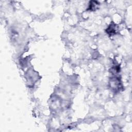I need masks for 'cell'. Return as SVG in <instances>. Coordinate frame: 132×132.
<instances>
[{"mask_svg":"<svg viewBox=\"0 0 132 132\" xmlns=\"http://www.w3.org/2000/svg\"><path fill=\"white\" fill-rule=\"evenodd\" d=\"M118 30L117 26L115 24L111 23L106 29L107 33L110 35H113L117 33Z\"/></svg>","mask_w":132,"mask_h":132,"instance_id":"1","label":"cell"},{"mask_svg":"<svg viewBox=\"0 0 132 132\" xmlns=\"http://www.w3.org/2000/svg\"><path fill=\"white\" fill-rule=\"evenodd\" d=\"M99 5H100V3H98L97 1H91L90 2L88 9L91 11H94L96 9H98Z\"/></svg>","mask_w":132,"mask_h":132,"instance_id":"2","label":"cell"},{"mask_svg":"<svg viewBox=\"0 0 132 132\" xmlns=\"http://www.w3.org/2000/svg\"><path fill=\"white\" fill-rule=\"evenodd\" d=\"M110 83L111 84V87L114 88H116V89H119V88L120 87V80L117 78L113 80Z\"/></svg>","mask_w":132,"mask_h":132,"instance_id":"3","label":"cell"}]
</instances>
